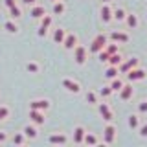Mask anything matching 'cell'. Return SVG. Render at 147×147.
<instances>
[{
	"label": "cell",
	"instance_id": "cell-1",
	"mask_svg": "<svg viewBox=\"0 0 147 147\" xmlns=\"http://www.w3.org/2000/svg\"><path fill=\"white\" fill-rule=\"evenodd\" d=\"M105 46H107V33H99L94 40H92L90 52H92V53H99L101 50L105 48Z\"/></svg>",
	"mask_w": 147,
	"mask_h": 147
},
{
	"label": "cell",
	"instance_id": "cell-2",
	"mask_svg": "<svg viewBox=\"0 0 147 147\" xmlns=\"http://www.w3.org/2000/svg\"><path fill=\"white\" fill-rule=\"evenodd\" d=\"M86 55H88V50H86L85 46L77 44L76 48H74V59H76L77 64H85L86 63Z\"/></svg>",
	"mask_w": 147,
	"mask_h": 147
},
{
	"label": "cell",
	"instance_id": "cell-3",
	"mask_svg": "<svg viewBox=\"0 0 147 147\" xmlns=\"http://www.w3.org/2000/svg\"><path fill=\"white\" fill-rule=\"evenodd\" d=\"M99 17H101V20H103V22H110L114 18V9L110 7V2H107V4H103V6H101Z\"/></svg>",
	"mask_w": 147,
	"mask_h": 147
},
{
	"label": "cell",
	"instance_id": "cell-4",
	"mask_svg": "<svg viewBox=\"0 0 147 147\" xmlns=\"http://www.w3.org/2000/svg\"><path fill=\"white\" fill-rule=\"evenodd\" d=\"M98 110H99L101 118H103L105 121H112L114 112H112V109H110V105H109V103H98Z\"/></svg>",
	"mask_w": 147,
	"mask_h": 147
},
{
	"label": "cell",
	"instance_id": "cell-5",
	"mask_svg": "<svg viewBox=\"0 0 147 147\" xmlns=\"http://www.w3.org/2000/svg\"><path fill=\"white\" fill-rule=\"evenodd\" d=\"M138 64H140V61H138V57H131V59H127V61H123L121 64H119V74H127V72H131L132 68H136Z\"/></svg>",
	"mask_w": 147,
	"mask_h": 147
},
{
	"label": "cell",
	"instance_id": "cell-6",
	"mask_svg": "<svg viewBox=\"0 0 147 147\" xmlns=\"http://www.w3.org/2000/svg\"><path fill=\"white\" fill-rule=\"evenodd\" d=\"M125 76H127V81H142V79H145V70H144V68H132V70L131 72H127L125 74Z\"/></svg>",
	"mask_w": 147,
	"mask_h": 147
},
{
	"label": "cell",
	"instance_id": "cell-7",
	"mask_svg": "<svg viewBox=\"0 0 147 147\" xmlns=\"http://www.w3.org/2000/svg\"><path fill=\"white\" fill-rule=\"evenodd\" d=\"M132 96H134V86H132L131 83L123 85L121 90H119V99H121V101H131Z\"/></svg>",
	"mask_w": 147,
	"mask_h": 147
},
{
	"label": "cell",
	"instance_id": "cell-8",
	"mask_svg": "<svg viewBox=\"0 0 147 147\" xmlns=\"http://www.w3.org/2000/svg\"><path fill=\"white\" fill-rule=\"evenodd\" d=\"M114 140H116V127L107 123V127L103 131V142L105 144H114Z\"/></svg>",
	"mask_w": 147,
	"mask_h": 147
},
{
	"label": "cell",
	"instance_id": "cell-9",
	"mask_svg": "<svg viewBox=\"0 0 147 147\" xmlns=\"http://www.w3.org/2000/svg\"><path fill=\"white\" fill-rule=\"evenodd\" d=\"M63 86L68 92H72V94H79V92H81V85L77 81L70 79V77H64V79H63Z\"/></svg>",
	"mask_w": 147,
	"mask_h": 147
},
{
	"label": "cell",
	"instance_id": "cell-10",
	"mask_svg": "<svg viewBox=\"0 0 147 147\" xmlns=\"http://www.w3.org/2000/svg\"><path fill=\"white\" fill-rule=\"evenodd\" d=\"M110 39L114 40V42H129V40H131V35L129 33H125V31H110Z\"/></svg>",
	"mask_w": 147,
	"mask_h": 147
},
{
	"label": "cell",
	"instance_id": "cell-11",
	"mask_svg": "<svg viewBox=\"0 0 147 147\" xmlns=\"http://www.w3.org/2000/svg\"><path fill=\"white\" fill-rule=\"evenodd\" d=\"M63 46L66 50H74L77 46V35L76 33H66V37H64V40H63Z\"/></svg>",
	"mask_w": 147,
	"mask_h": 147
},
{
	"label": "cell",
	"instance_id": "cell-12",
	"mask_svg": "<svg viewBox=\"0 0 147 147\" xmlns=\"http://www.w3.org/2000/svg\"><path fill=\"white\" fill-rule=\"evenodd\" d=\"M52 22H53L52 15H44L42 17V22H40V28H39V37H44L46 35V31H48L50 26H52Z\"/></svg>",
	"mask_w": 147,
	"mask_h": 147
},
{
	"label": "cell",
	"instance_id": "cell-13",
	"mask_svg": "<svg viewBox=\"0 0 147 147\" xmlns=\"http://www.w3.org/2000/svg\"><path fill=\"white\" fill-rule=\"evenodd\" d=\"M30 119L33 123H37V125H42V123L46 121V119H44V114L40 112V110H37V109H31L30 110Z\"/></svg>",
	"mask_w": 147,
	"mask_h": 147
},
{
	"label": "cell",
	"instance_id": "cell-14",
	"mask_svg": "<svg viewBox=\"0 0 147 147\" xmlns=\"http://www.w3.org/2000/svg\"><path fill=\"white\" fill-rule=\"evenodd\" d=\"M85 134H86V131H85V127H81V125H77L76 129H74V144H83V140H85Z\"/></svg>",
	"mask_w": 147,
	"mask_h": 147
},
{
	"label": "cell",
	"instance_id": "cell-15",
	"mask_svg": "<svg viewBox=\"0 0 147 147\" xmlns=\"http://www.w3.org/2000/svg\"><path fill=\"white\" fill-rule=\"evenodd\" d=\"M30 109L46 110V109H50V101H48V99H33V101L30 103Z\"/></svg>",
	"mask_w": 147,
	"mask_h": 147
},
{
	"label": "cell",
	"instance_id": "cell-16",
	"mask_svg": "<svg viewBox=\"0 0 147 147\" xmlns=\"http://www.w3.org/2000/svg\"><path fill=\"white\" fill-rule=\"evenodd\" d=\"M125 22H127V28H129V30H136L138 24H140V20H138V17L134 15V13H127Z\"/></svg>",
	"mask_w": 147,
	"mask_h": 147
},
{
	"label": "cell",
	"instance_id": "cell-17",
	"mask_svg": "<svg viewBox=\"0 0 147 147\" xmlns=\"http://www.w3.org/2000/svg\"><path fill=\"white\" fill-rule=\"evenodd\" d=\"M127 121H129V129H132V131H136L140 127V116L138 114H129Z\"/></svg>",
	"mask_w": 147,
	"mask_h": 147
},
{
	"label": "cell",
	"instance_id": "cell-18",
	"mask_svg": "<svg viewBox=\"0 0 147 147\" xmlns=\"http://www.w3.org/2000/svg\"><path fill=\"white\" fill-rule=\"evenodd\" d=\"M118 74H119V68L118 66H112V64H109V68L105 70V79H114V77H118Z\"/></svg>",
	"mask_w": 147,
	"mask_h": 147
},
{
	"label": "cell",
	"instance_id": "cell-19",
	"mask_svg": "<svg viewBox=\"0 0 147 147\" xmlns=\"http://www.w3.org/2000/svg\"><path fill=\"white\" fill-rule=\"evenodd\" d=\"M50 142H52V144H57V145H64V144H68V138L64 134H52L50 136Z\"/></svg>",
	"mask_w": 147,
	"mask_h": 147
},
{
	"label": "cell",
	"instance_id": "cell-20",
	"mask_svg": "<svg viewBox=\"0 0 147 147\" xmlns=\"http://www.w3.org/2000/svg\"><path fill=\"white\" fill-rule=\"evenodd\" d=\"M44 6H33L31 7V11H30V15L33 17V18H42L44 17Z\"/></svg>",
	"mask_w": 147,
	"mask_h": 147
},
{
	"label": "cell",
	"instance_id": "cell-21",
	"mask_svg": "<svg viewBox=\"0 0 147 147\" xmlns=\"http://www.w3.org/2000/svg\"><path fill=\"white\" fill-rule=\"evenodd\" d=\"M64 37H66V31H64L63 28H57V30L53 31V40H55V42H57V44H63Z\"/></svg>",
	"mask_w": 147,
	"mask_h": 147
},
{
	"label": "cell",
	"instance_id": "cell-22",
	"mask_svg": "<svg viewBox=\"0 0 147 147\" xmlns=\"http://www.w3.org/2000/svg\"><path fill=\"white\" fill-rule=\"evenodd\" d=\"M109 64H112V66H119V64H121L123 63V57H121V53H112V55H110V57H109V61H107Z\"/></svg>",
	"mask_w": 147,
	"mask_h": 147
},
{
	"label": "cell",
	"instance_id": "cell-23",
	"mask_svg": "<svg viewBox=\"0 0 147 147\" xmlns=\"http://www.w3.org/2000/svg\"><path fill=\"white\" fill-rule=\"evenodd\" d=\"M85 98H86V103L88 105H98L99 101H98V92H94V90H88L85 94Z\"/></svg>",
	"mask_w": 147,
	"mask_h": 147
},
{
	"label": "cell",
	"instance_id": "cell-24",
	"mask_svg": "<svg viewBox=\"0 0 147 147\" xmlns=\"http://www.w3.org/2000/svg\"><path fill=\"white\" fill-rule=\"evenodd\" d=\"M123 85H125V83H123L121 77H114V79H110V88H112L114 92H119Z\"/></svg>",
	"mask_w": 147,
	"mask_h": 147
},
{
	"label": "cell",
	"instance_id": "cell-25",
	"mask_svg": "<svg viewBox=\"0 0 147 147\" xmlns=\"http://www.w3.org/2000/svg\"><path fill=\"white\" fill-rule=\"evenodd\" d=\"M125 17H127V11L123 7H116V9H114V20L121 22V20H125Z\"/></svg>",
	"mask_w": 147,
	"mask_h": 147
},
{
	"label": "cell",
	"instance_id": "cell-26",
	"mask_svg": "<svg viewBox=\"0 0 147 147\" xmlns=\"http://www.w3.org/2000/svg\"><path fill=\"white\" fill-rule=\"evenodd\" d=\"M64 2H61V0H55L53 2V15H61V13H64Z\"/></svg>",
	"mask_w": 147,
	"mask_h": 147
},
{
	"label": "cell",
	"instance_id": "cell-27",
	"mask_svg": "<svg viewBox=\"0 0 147 147\" xmlns=\"http://www.w3.org/2000/svg\"><path fill=\"white\" fill-rule=\"evenodd\" d=\"M83 144H85V145H98V138H96L94 134H90V132H86Z\"/></svg>",
	"mask_w": 147,
	"mask_h": 147
},
{
	"label": "cell",
	"instance_id": "cell-28",
	"mask_svg": "<svg viewBox=\"0 0 147 147\" xmlns=\"http://www.w3.org/2000/svg\"><path fill=\"white\" fill-rule=\"evenodd\" d=\"M24 134H26V138H37V129L33 125H26L24 127Z\"/></svg>",
	"mask_w": 147,
	"mask_h": 147
},
{
	"label": "cell",
	"instance_id": "cell-29",
	"mask_svg": "<svg viewBox=\"0 0 147 147\" xmlns=\"http://www.w3.org/2000/svg\"><path fill=\"white\" fill-rule=\"evenodd\" d=\"M112 88H110V85H103V86H101V88H99V92H98V94L101 96V98H109V96L110 94H112Z\"/></svg>",
	"mask_w": 147,
	"mask_h": 147
},
{
	"label": "cell",
	"instance_id": "cell-30",
	"mask_svg": "<svg viewBox=\"0 0 147 147\" xmlns=\"http://www.w3.org/2000/svg\"><path fill=\"white\" fill-rule=\"evenodd\" d=\"M105 50H107L109 55H112V53H118L119 52V46H118V42H114V40H112V44H107V46H105Z\"/></svg>",
	"mask_w": 147,
	"mask_h": 147
},
{
	"label": "cell",
	"instance_id": "cell-31",
	"mask_svg": "<svg viewBox=\"0 0 147 147\" xmlns=\"http://www.w3.org/2000/svg\"><path fill=\"white\" fill-rule=\"evenodd\" d=\"M24 140H26V134H24V132H17L15 138H13V144H15V145H20V144H24Z\"/></svg>",
	"mask_w": 147,
	"mask_h": 147
},
{
	"label": "cell",
	"instance_id": "cell-32",
	"mask_svg": "<svg viewBox=\"0 0 147 147\" xmlns=\"http://www.w3.org/2000/svg\"><path fill=\"white\" fill-rule=\"evenodd\" d=\"M6 30L9 31V33H17L18 28H17V24H15L13 20H7V22H6Z\"/></svg>",
	"mask_w": 147,
	"mask_h": 147
},
{
	"label": "cell",
	"instance_id": "cell-33",
	"mask_svg": "<svg viewBox=\"0 0 147 147\" xmlns=\"http://www.w3.org/2000/svg\"><path fill=\"white\" fill-rule=\"evenodd\" d=\"M138 112L140 114H147V99H142L138 103Z\"/></svg>",
	"mask_w": 147,
	"mask_h": 147
},
{
	"label": "cell",
	"instance_id": "cell-34",
	"mask_svg": "<svg viewBox=\"0 0 147 147\" xmlns=\"http://www.w3.org/2000/svg\"><path fill=\"white\" fill-rule=\"evenodd\" d=\"M26 70L31 72V74H37V72H39V64H35V63H26Z\"/></svg>",
	"mask_w": 147,
	"mask_h": 147
},
{
	"label": "cell",
	"instance_id": "cell-35",
	"mask_svg": "<svg viewBox=\"0 0 147 147\" xmlns=\"http://www.w3.org/2000/svg\"><path fill=\"white\" fill-rule=\"evenodd\" d=\"M98 57H99V61H101V63H107V61H109V57H110V55L107 53V50H105V48H103V50H101V52L98 53Z\"/></svg>",
	"mask_w": 147,
	"mask_h": 147
},
{
	"label": "cell",
	"instance_id": "cell-36",
	"mask_svg": "<svg viewBox=\"0 0 147 147\" xmlns=\"http://www.w3.org/2000/svg\"><path fill=\"white\" fill-rule=\"evenodd\" d=\"M9 13H11V17H13V18H18V17H20V7H18V6L9 7Z\"/></svg>",
	"mask_w": 147,
	"mask_h": 147
},
{
	"label": "cell",
	"instance_id": "cell-37",
	"mask_svg": "<svg viewBox=\"0 0 147 147\" xmlns=\"http://www.w3.org/2000/svg\"><path fill=\"white\" fill-rule=\"evenodd\" d=\"M138 131H140V136L147 138V121H145V123H142V125L138 127Z\"/></svg>",
	"mask_w": 147,
	"mask_h": 147
},
{
	"label": "cell",
	"instance_id": "cell-38",
	"mask_svg": "<svg viewBox=\"0 0 147 147\" xmlns=\"http://www.w3.org/2000/svg\"><path fill=\"white\" fill-rule=\"evenodd\" d=\"M9 116V110H7V107H0V121H2L4 118H7Z\"/></svg>",
	"mask_w": 147,
	"mask_h": 147
},
{
	"label": "cell",
	"instance_id": "cell-39",
	"mask_svg": "<svg viewBox=\"0 0 147 147\" xmlns=\"http://www.w3.org/2000/svg\"><path fill=\"white\" fill-rule=\"evenodd\" d=\"M4 6H6V7H13V6H17V2H15V0H4Z\"/></svg>",
	"mask_w": 147,
	"mask_h": 147
},
{
	"label": "cell",
	"instance_id": "cell-40",
	"mask_svg": "<svg viewBox=\"0 0 147 147\" xmlns=\"http://www.w3.org/2000/svg\"><path fill=\"white\" fill-rule=\"evenodd\" d=\"M22 4H24V6H33L35 0H22Z\"/></svg>",
	"mask_w": 147,
	"mask_h": 147
},
{
	"label": "cell",
	"instance_id": "cell-41",
	"mask_svg": "<svg viewBox=\"0 0 147 147\" xmlns=\"http://www.w3.org/2000/svg\"><path fill=\"white\" fill-rule=\"evenodd\" d=\"M6 140V134H4V132H0V142H4Z\"/></svg>",
	"mask_w": 147,
	"mask_h": 147
},
{
	"label": "cell",
	"instance_id": "cell-42",
	"mask_svg": "<svg viewBox=\"0 0 147 147\" xmlns=\"http://www.w3.org/2000/svg\"><path fill=\"white\" fill-rule=\"evenodd\" d=\"M101 2H103V4H107V2H110V0H101Z\"/></svg>",
	"mask_w": 147,
	"mask_h": 147
},
{
	"label": "cell",
	"instance_id": "cell-43",
	"mask_svg": "<svg viewBox=\"0 0 147 147\" xmlns=\"http://www.w3.org/2000/svg\"><path fill=\"white\" fill-rule=\"evenodd\" d=\"M52 2H55V0H52Z\"/></svg>",
	"mask_w": 147,
	"mask_h": 147
}]
</instances>
